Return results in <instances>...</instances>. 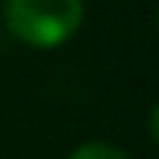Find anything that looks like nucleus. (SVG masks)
<instances>
[{
	"label": "nucleus",
	"instance_id": "nucleus-1",
	"mask_svg": "<svg viewBox=\"0 0 159 159\" xmlns=\"http://www.w3.org/2000/svg\"><path fill=\"white\" fill-rule=\"evenodd\" d=\"M3 21L18 41L50 50L80 30L83 0H6Z\"/></svg>",
	"mask_w": 159,
	"mask_h": 159
},
{
	"label": "nucleus",
	"instance_id": "nucleus-2",
	"mask_svg": "<svg viewBox=\"0 0 159 159\" xmlns=\"http://www.w3.org/2000/svg\"><path fill=\"white\" fill-rule=\"evenodd\" d=\"M68 159H127V153L121 148H115V144H106V142H85Z\"/></svg>",
	"mask_w": 159,
	"mask_h": 159
}]
</instances>
